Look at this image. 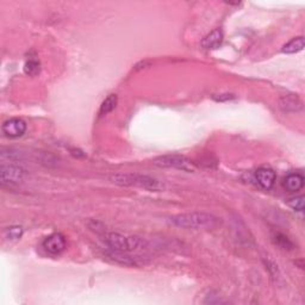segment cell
<instances>
[{
  "mask_svg": "<svg viewBox=\"0 0 305 305\" xmlns=\"http://www.w3.org/2000/svg\"><path fill=\"white\" fill-rule=\"evenodd\" d=\"M171 222L175 227L182 229H216L222 224L221 218L208 212H187V214H180L171 218Z\"/></svg>",
  "mask_w": 305,
  "mask_h": 305,
  "instance_id": "cell-1",
  "label": "cell"
},
{
  "mask_svg": "<svg viewBox=\"0 0 305 305\" xmlns=\"http://www.w3.org/2000/svg\"><path fill=\"white\" fill-rule=\"evenodd\" d=\"M110 180L119 186H135L155 192L164 190V184L160 180L145 174L119 173L111 175Z\"/></svg>",
  "mask_w": 305,
  "mask_h": 305,
  "instance_id": "cell-2",
  "label": "cell"
},
{
  "mask_svg": "<svg viewBox=\"0 0 305 305\" xmlns=\"http://www.w3.org/2000/svg\"><path fill=\"white\" fill-rule=\"evenodd\" d=\"M105 241L112 250L125 251V253L147 250L149 247L148 242L144 238L138 236H124L119 233L106 234Z\"/></svg>",
  "mask_w": 305,
  "mask_h": 305,
  "instance_id": "cell-3",
  "label": "cell"
},
{
  "mask_svg": "<svg viewBox=\"0 0 305 305\" xmlns=\"http://www.w3.org/2000/svg\"><path fill=\"white\" fill-rule=\"evenodd\" d=\"M152 164L158 167L162 168H175V170H180L184 172L195 171V166L191 160L187 158L181 157V155H164V157H159L152 160Z\"/></svg>",
  "mask_w": 305,
  "mask_h": 305,
  "instance_id": "cell-4",
  "label": "cell"
},
{
  "mask_svg": "<svg viewBox=\"0 0 305 305\" xmlns=\"http://www.w3.org/2000/svg\"><path fill=\"white\" fill-rule=\"evenodd\" d=\"M24 178V170L19 166L3 165L0 168V181L3 185H15Z\"/></svg>",
  "mask_w": 305,
  "mask_h": 305,
  "instance_id": "cell-5",
  "label": "cell"
},
{
  "mask_svg": "<svg viewBox=\"0 0 305 305\" xmlns=\"http://www.w3.org/2000/svg\"><path fill=\"white\" fill-rule=\"evenodd\" d=\"M3 134L10 138L21 137L26 131V123L21 118H11L4 122L2 127Z\"/></svg>",
  "mask_w": 305,
  "mask_h": 305,
  "instance_id": "cell-6",
  "label": "cell"
},
{
  "mask_svg": "<svg viewBox=\"0 0 305 305\" xmlns=\"http://www.w3.org/2000/svg\"><path fill=\"white\" fill-rule=\"evenodd\" d=\"M44 249L53 255H59L66 249V240L62 234L55 233L45 238L43 242Z\"/></svg>",
  "mask_w": 305,
  "mask_h": 305,
  "instance_id": "cell-7",
  "label": "cell"
},
{
  "mask_svg": "<svg viewBox=\"0 0 305 305\" xmlns=\"http://www.w3.org/2000/svg\"><path fill=\"white\" fill-rule=\"evenodd\" d=\"M255 179H257L258 184L261 187L270 190V188L273 187L274 182H276V173L271 168L261 167L255 172Z\"/></svg>",
  "mask_w": 305,
  "mask_h": 305,
  "instance_id": "cell-8",
  "label": "cell"
},
{
  "mask_svg": "<svg viewBox=\"0 0 305 305\" xmlns=\"http://www.w3.org/2000/svg\"><path fill=\"white\" fill-rule=\"evenodd\" d=\"M109 257H110L112 260L116 261V263L124 265V266H138L140 263H138V258L137 257H132L129 253H125V251H118V250H112L109 253Z\"/></svg>",
  "mask_w": 305,
  "mask_h": 305,
  "instance_id": "cell-9",
  "label": "cell"
},
{
  "mask_svg": "<svg viewBox=\"0 0 305 305\" xmlns=\"http://www.w3.org/2000/svg\"><path fill=\"white\" fill-rule=\"evenodd\" d=\"M222 41H223V32L221 29H216L205 36L201 41V47L204 49H216L222 44Z\"/></svg>",
  "mask_w": 305,
  "mask_h": 305,
  "instance_id": "cell-10",
  "label": "cell"
},
{
  "mask_svg": "<svg viewBox=\"0 0 305 305\" xmlns=\"http://www.w3.org/2000/svg\"><path fill=\"white\" fill-rule=\"evenodd\" d=\"M284 187L290 192H297L304 186V177L300 173H291L284 179Z\"/></svg>",
  "mask_w": 305,
  "mask_h": 305,
  "instance_id": "cell-11",
  "label": "cell"
},
{
  "mask_svg": "<svg viewBox=\"0 0 305 305\" xmlns=\"http://www.w3.org/2000/svg\"><path fill=\"white\" fill-rule=\"evenodd\" d=\"M279 106L284 111L296 112V111H299L301 109V101L299 100V98H298L297 95L288 94V95H284V97L280 99Z\"/></svg>",
  "mask_w": 305,
  "mask_h": 305,
  "instance_id": "cell-12",
  "label": "cell"
},
{
  "mask_svg": "<svg viewBox=\"0 0 305 305\" xmlns=\"http://www.w3.org/2000/svg\"><path fill=\"white\" fill-rule=\"evenodd\" d=\"M304 45V37L300 36V37H296L287 42L283 47V53H285V54H296V53L303 50Z\"/></svg>",
  "mask_w": 305,
  "mask_h": 305,
  "instance_id": "cell-13",
  "label": "cell"
},
{
  "mask_svg": "<svg viewBox=\"0 0 305 305\" xmlns=\"http://www.w3.org/2000/svg\"><path fill=\"white\" fill-rule=\"evenodd\" d=\"M117 101H118L117 95H116V94H110L108 98L105 99L104 101L101 103L100 110H99V114H100L101 116L110 114V112H112V111L115 110L116 106H117Z\"/></svg>",
  "mask_w": 305,
  "mask_h": 305,
  "instance_id": "cell-14",
  "label": "cell"
},
{
  "mask_svg": "<svg viewBox=\"0 0 305 305\" xmlns=\"http://www.w3.org/2000/svg\"><path fill=\"white\" fill-rule=\"evenodd\" d=\"M5 238L9 241H17L22 237L23 235V228L19 227V225H13V227H10L8 229H5Z\"/></svg>",
  "mask_w": 305,
  "mask_h": 305,
  "instance_id": "cell-15",
  "label": "cell"
},
{
  "mask_svg": "<svg viewBox=\"0 0 305 305\" xmlns=\"http://www.w3.org/2000/svg\"><path fill=\"white\" fill-rule=\"evenodd\" d=\"M39 71H41V66H39L38 61H36V60H29V61L25 62L24 65L25 74H28L30 76H35L38 74Z\"/></svg>",
  "mask_w": 305,
  "mask_h": 305,
  "instance_id": "cell-16",
  "label": "cell"
},
{
  "mask_svg": "<svg viewBox=\"0 0 305 305\" xmlns=\"http://www.w3.org/2000/svg\"><path fill=\"white\" fill-rule=\"evenodd\" d=\"M274 242H276V243L280 248H283V249H291V248L293 247L292 242L288 240L286 236H284V235H281V234L277 235L276 238H274Z\"/></svg>",
  "mask_w": 305,
  "mask_h": 305,
  "instance_id": "cell-17",
  "label": "cell"
},
{
  "mask_svg": "<svg viewBox=\"0 0 305 305\" xmlns=\"http://www.w3.org/2000/svg\"><path fill=\"white\" fill-rule=\"evenodd\" d=\"M304 195H299V197L292 198L288 201V205L296 211H303L304 210Z\"/></svg>",
  "mask_w": 305,
  "mask_h": 305,
  "instance_id": "cell-18",
  "label": "cell"
},
{
  "mask_svg": "<svg viewBox=\"0 0 305 305\" xmlns=\"http://www.w3.org/2000/svg\"><path fill=\"white\" fill-rule=\"evenodd\" d=\"M266 265H267L268 271L271 272L272 277H273L274 279H276L277 283H278V280H279L280 278H281V274H280V272H279V268H278L277 265L274 264L272 260H267V261H266Z\"/></svg>",
  "mask_w": 305,
  "mask_h": 305,
  "instance_id": "cell-19",
  "label": "cell"
},
{
  "mask_svg": "<svg viewBox=\"0 0 305 305\" xmlns=\"http://www.w3.org/2000/svg\"><path fill=\"white\" fill-rule=\"evenodd\" d=\"M234 98V94H220V97H216L215 95L214 99H216V100H229V99H233Z\"/></svg>",
  "mask_w": 305,
  "mask_h": 305,
  "instance_id": "cell-20",
  "label": "cell"
}]
</instances>
